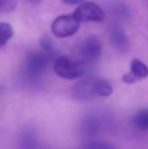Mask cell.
Returning <instances> with one entry per match:
<instances>
[{"label":"cell","instance_id":"7c38bea8","mask_svg":"<svg viewBox=\"0 0 148 149\" xmlns=\"http://www.w3.org/2000/svg\"><path fill=\"white\" fill-rule=\"evenodd\" d=\"M113 92V86L108 80L103 78H97L95 81V95L97 96H110Z\"/></svg>","mask_w":148,"mask_h":149},{"label":"cell","instance_id":"4fadbf2b","mask_svg":"<svg viewBox=\"0 0 148 149\" xmlns=\"http://www.w3.org/2000/svg\"><path fill=\"white\" fill-rule=\"evenodd\" d=\"M13 36V29L7 22H0V49L8 43Z\"/></svg>","mask_w":148,"mask_h":149},{"label":"cell","instance_id":"3957f363","mask_svg":"<svg viewBox=\"0 0 148 149\" xmlns=\"http://www.w3.org/2000/svg\"><path fill=\"white\" fill-rule=\"evenodd\" d=\"M72 15L78 20L79 22H99L105 19L106 15L103 9L99 6L92 2H82L79 4L78 7L75 9Z\"/></svg>","mask_w":148,"mask_h":149},{"label":"cell","instance_id":"30bf717a","mask_svg":"<svg viewBox=\"0 0 148 149\" xmlns=\"http://www.w3.org/2000/svg\"><path fill=\"white\" fill-rule=\"evenodd\" d=\"M39 139L37 132L33 128H26L19 136L20 149H37Z\"/></svg>","mask_w":148,"mask_h":149},{"label":"cell","instance_id":"8992f818","mask_svg":"<svg viewBox=\"0 0 148 149\" xmlns=\"http://www.w3.org/2000/svg\"><path fill=\"white\" fill-rule=\"evenodd\" d=\"M97 78L95 76H86L76 82L72 88V96L78 100H87L95 96Z\"/></svg>","mask_w":148,"mask_h":149},{"label":"cell","instance_id":"e0dca14e","mask_svg":"<svg viewBox=\"0 0 148 149\" xmlns=\"http://www.w3.org/2000/svg\"><path fill=\"white\" fill-rule=\"evenodd\" d=\"M84 1L85 0H63L64 3L68 4V5H79Z\"/></svg>","mask_w":148,"mask_h":149},{"label":"cell","instance_id":"2e32d148","mask_svg":"<svg viewBox=\"0 0 148 149\" xmlns=\"http://www.w3.org/2000/svg\"><path fill=\"white\" fill-rule=\"evenodd\" d=\"M16 0H0V13H8L15 9Z\"/></svg>","mask_w":148,"mask_h":149},{"label":"cell","instance_id":"ac0fdd59","mask_svg":"<svg viewBox=\"0 0 148 149\" xmlns=\"http://www.w3.org/2000/svg\"><path fill=\"white\" fill-rule=\"evenodd\" d=\"M28 1H30L31 3H35V4H37V3H40V2H41L42 0H28Z\"/></svg>","mask_w":148,"mask_h":149},{"label":"cell","instance_id":"9c48e42d","mask_svg":"<svg viewBox=\"0 0 148 149\" xmlns=\"http://www.w3.org/2000/svg\"><path fill=\"white\" fill-rule=\"evenodd\" d=\"M81 133L86 137H93L101 130V121L97 116L88 115L82 119L80 124Z\"/></svg>","mask_w":148,"mask_h":149},{"label":"cell","instance_id":"52a82bcc","mask_svg":"<svg viewBox=\"0 0 148 149\" xmlns=\"http://www.w3.org/2000/svg\"><path fill=\"white\" fill-rule=\"evenodd\" d=\"M148 76V67L142 61L133 60L131 62L130 72L123 76V81L126 83H134L138 80L146 78Z\"/></svg>","mask_w":148,"mask_h":149},{"label":"cell","instance_id":"5b68a950","mask_svg":"<svg viewBox=\"0 0 148 149\" xmlns=\"http://www.w3.org/2000/svg\"><path fill=\"white\" fill-rule=\"evenodd\" d=\"M80 58L86 64L91 65L99 60L101 55V43L97 36H89L83 41L80 47Z\"/></svg>","mask_w":148,"mask_h":149},{"label":"cell","instance_id":"9a60e30c","mask_svg":"<svg viewBox=\"0 0 148 149\" xmlns=\"http://www.w3.org/2000/svg\"><path fill=\"white\" fill-rule=\"evenodd\" d=\"M83 149H115V147L113 146V144L108 141L92 140V141L88 142Z\"/></svg>","mask_w":148,"mask_h":149},{"label":"cell","instance_id":"7a4b0ae2","mask_svg":"<svg viewBox=\"0 0 148 149\" xmlns=\"http://www.w3.org/2000/svg\"><path fill=\"white\" fill-rule=\"evenodd\" d=\"M52 59L46 53L32 52L24 62V73L30 79H38L47 69Z\"/></svg>","mask_w":148,"mask_h":149},{"label":"cell","instance_id":"8fae6325","mask_svg":"<svg viewBox=\"0 0 148 149\" xmlns=\"http://www.w3.org/2000/svg\"><path fill=\"white\" fill-rule=\"evenodd\" d=\"M133 122L136 128L141 131H148V108L139 110L135 114Z\"/></svg>","mask_w":148,"mask_h":149},{"label":"cell","instance_id":"6da1fadb","mask_svg":"<svg viewBox=\"0 0 148 149\" xmlns=\"http://www.w3.org/2000/svg\"><path fill=\"white\" fill-rule=\"evenodd\" d=\"M90 65L80 59H72L66 56L57 57L54 61V71L59 77L68 80L83 77L89 70Z\"/></svg>","mask_w":148,"mask_h":149},{"label":"cell","instance_id":"5bb4252c","mask_svg":"<svg viewBox=\"0 0 148 149\" xmlns=\"http://www.w3.org/2000/svg\"><path fill=\"white\" fill-rule=\"evenodd\" d=\"M40 44H41V48L42 51L44 53H46L52 60L54 58H56V55H57V51H56V48L54 46V44L52 43V41L49 39L48 37H43L40 41Z\"/></svg>","mask_w":148,"mask_h":149},{"label":"cell","instance_id":"ba28073f","mask_svg":"<svg viewBox=\"0 0 148 149\" xmlns=\"http://www.w3.org/2000/svg\"><path fill=\"white\" fill-rule=\"evenodd\" d=\"M112 45L119 51H126L129 48V40L126 33L119 26H112L109 31Z\"/></svg>","mask_w":148,"mask_h":149},{"label":"cell","instance_id":"277c9868","mask_svg":"<svg viewBox=\"0 0 148 149\" xmlns=\"http://www.w3.org/2000/svg\"><path fill=\"white\" fill-rule=\"evenodd\" d=\"M80 28V22L73 15H61L52 24V33L58 38L73 36Z\"/></svg>","mask_w":148,"mask_h":149}]
</instances>
